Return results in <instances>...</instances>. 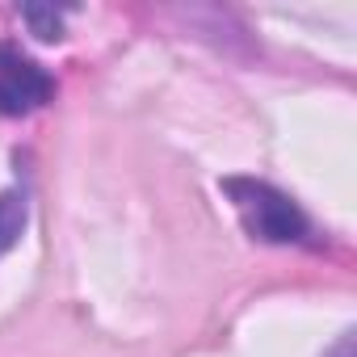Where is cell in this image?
Returning <instances> with one entry per match:
<instances>
[{"mask_svg": "<svg viewBox=\"0 0 357 357\" xmlns=\"http://www.w3.org/2000/svg\"><path fill=\"white\" fill-rule=\"evenodd\" d=\"M223 194L231 198L244 231L252 240H261V244H303L311 236L307 211L269 181H257V176H227Z\"/></svg>", "mask_w": 357, "mask_h": 357, "instance_id": "cell-1", "label": "cell"}, {"mask_svg": "<svg viewBox=\"0 0 357 357\" xmlns=\"http://www.w3.org/2000/svg\"><path fill=\"white\" fill-rule=\"evenodd\" d=\"M55 97V76L17 43H0V114L22 118Z\"/></svg>", "mask_w": 357, "mask_h": 357, "instance_id": "cell-2", "label": "cell"}, {"mask_svg": "<svg viewBox=\"0 0 357 357\" xmlns=\"http://www.w3.org/2000/svg\"><path fill=\"white\" fill-rule=\"evenodd\" d=\"M26 223H30V194L22 185L0 190V257L17 248V240L26 236Z\"/></svg>", "mask_w": 357, "mask_h": 357, "instance_id": "cell-3", "label": "cell"}, {"mask_svg": "<svg viewBox=\"0 0 357 357\" xmlns=\"http://www.w3.org/2000/svg\"><path fill=\"white\" fill-rule=\"evenodd\" d=\"M22 22H26V26H30V34H34V38H43V43L63 38V13H59V9H51V5H26V9H22Z\"/></svg>", "mask_w": 357, "mask_h": 357, "instance_id": "cell-4", "label": "cell"}]
</instances>
